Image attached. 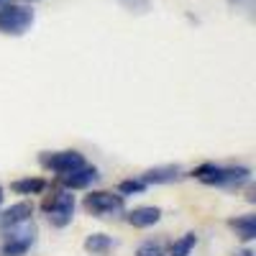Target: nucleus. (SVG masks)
<instances>
[{
  "mask_svg": "<svg viewBox=\"0 0 256 256\" xmlns=\"http://www.w3.org/2000/svg\"><path fill=\"white\" fill-rule=\"evenodd\" d=\"M192 177L200 180L205 187H241L251 182L248 166H233V164H202L198 166Z\"/></svg>",
  "mask_w": 256,
  "mask_h": 256,
  "instance_id": "1",
  "label": "nucleus"
},
{
  "mask_svg": "<svg viewBox=\"0 0 256 256\" xmlns=\"http://www.w3.org/2000/svg\"><path fill=\"white\" fill-rule=\"evenodd\" d=\"M36 20V13L28 3H3L0 6V34L24 36Z\"/></svg>",
  "mask_w": 256,
  "mask_h": 256,
  "instance_id": "2",
  "label": "nucleus"
},
{
  "mask_svg": "<svg viewBox=\"0 0 256 256\" xmlns=\"http://www.w3.org/2000/svg\"><path fill=\"white\" fill-rule=\"evenodd\" d=\"M41 210L46 212V220L54 226V228H67L74 218V195L72 190H54L52 195L44 200Z\"/></svg>",
  "mask_w": 256,
  "mask_h": 256,
  "instance_id": "3",
  "label": "nucleus"
},
{
  "mask_svg": "<svg viewBox=\"0 0 256 256\" xmlns=\"http://www.w3.org/2000/svg\"><path fill=\"white\" fill-rule=\"evenodd\" d=\"M82 208L95 218H118L120 212H126V198L118 195V192L95 190L90 195H84Z\"/></svg>",
  "mask_w": 256,
  "mask_h": 256,
  "instance_id": "4",
  "label": "nucleus"
},
{
  "mask_svg": "<svg viewBox=\"0 0 256 256\" xmlns=\"http://www.w3.org/2000/svg\"><path fill=\"white\" fill-rule=\"evenodd\" d=\"M34 241H36V228L31 220L13 226L6 230V241L0 246V256H26L28 248L34 246Z\"/></svg>",
  "mask_w": 256,
  "mask_h": 256,
  "instance_id": "5",
  "label": "nucleus"
},
{
  "mask_svg": "<svg viewBox=\"0 0 256 256\" xmlns=\"http://www.w3.org/2000/svg\"><path fill=\"white\" fill-rule=\"evenodd\" d=\"M38 164L46 169V172H54V174H67L72 169L82 166L84 164V156L74 148H67V152H44L38 156Z\"/></svg>",
  "mask_w": 256,
  "mask_h": 256,
  "instance_id": "6",
  "label": "nucleus"
},
{
  "mask_svg": "<svg viewBox=\"0 0 256 256\" xmlns=\"http://www.w3.org/2000/svg\"><path fill=\"white\" fill-rule=\"evenodd\" d=\"M98 177H100V172L95 166H90V164H82V166H77V169H72V172H67V174H59V182H62V187L64 190H88L92 182H98Z\"/></svg>",
  "mask_w": 256,
  "mask_h": 256,
  "instance_id": "7",
  "label": "nucleus"
},
{
  "mask_svg": "<svg viewBox=\"0 0 256 256\" xmlns=\"http://www.w3.org/2000/svg\"><path fill=\"white\" fill-rule=\"evenodd\" d=\"M31 216H34V202L20 200V202H16V205H10V208H6L3 212H0V228L8 230L13 226H20V223L31 220Z\"/></svg>",
  "mask_w": 256,
  "mask_h": 256,
  "instance_id": "8",
  "label": "nucleus"
},
{
  "mask_svg": "<svg viewBox=\"0 0 256 256\" xmlns=\"http://www.w3.org/2000/svg\"><path fill=\"white\" fill-rule=\"evenodd\" d=\"M141 180L146 184H172L177 180H182V166L180 164H162V166H152L141 174Z\"/></svg>",
  "mask_w": 256,
  "mask_h": 256,
  "instance_id": "9",
  "label": "nucleus"
},
{
  "mask_svg": "<svg viewBox=\"0 0 256 256\" xmlns=\"http://www.w3.org/2000/svg\"><path fill=\"white\" fill-rule=\"evenodd\" d=\"M126 220H128V226H134V228H152V226H156L162 220V208H156V205L134 208V210L126 212Z\"/></svg>",
  "mask_w": 256,
  "mask_h": 256,
  "instance_id": "10",
  "label": "nucleus"
},
{
  "mask_svg": "<svg viewBox=\"0 0 256 256\" xmlns=\"http://www.w3.org/2000/svg\"><path fill=\"white\" fill-rule=\"evenodd\" d=\"M49 187V182L44 177H20V180H13L10 182V190L20 198H31V195H41Z\"/></svg>",
  "mask_w": 256,
  "mask_h": 256,
  "instance_id": "11",
  "label": "nucleus"
},
{
  "mask_svg": "<svg viewBox=\"0 0 256 256\" xmlns=\"http://www.w3.org/2000/svg\"><path fill=\"white\" fill-rule=\"evenodd\" d=\"M116 248V241L108 236V233H90L84 238V251L90 256H108Z\"/></svg>",
  "mask_w": 256,
  "mask_h": 256,
  "instance_id": "12",
  "label": "nucleus"
},
{
  "mask_svg": "<svg viewBox=\"0 0 256 256\" xmlns=\"http://www.w3.org/2000/svg\"><path fill=\"white\" fill-rule=\"evenodd\" d=\"M228 228L236 230V236L241 241H254L256 238V218H254V212H246V216H236V218H230L228 220Z\"/></svg>",
  "mask_w": 256,
  "mask_h": 256,
  "instance_id": "13",
  "label": "nucleus"
},
{
  "mask_svg": "<svg viewBox=\"0 0 256 256\" xmlns=\"http://www.w3.org/2000/svg\"><path fill=\"white\" fill-rule=\"evenodd\" d=\"M195 246H198V233H184L182 238H177L172 244V248H169L166 256H190L192 251H195Z\"/></svg>",
  "mask_w": 256,
  "mask_h": 256,
  "instance_id": "14",
  "label": "nucleus"
},
{
  "mask_svg": "<svg viewBox=\"0 0 256 256\" xmlns=\"http://www.w3.org/2000/svg\"><path fill=\"white\" fill-rule=\"evenodd\" d=\"M136 256H166V244L162 238H146L138 244Z\"/></svg>",
  "mask_w": 256,
  "mask_h": 256,
  "instance_id": "15",
  "label": "nucleus"
},
{
  "mask_svg": "<svg viewBox=\"0 0 256 256\" xmlns=\"http://www.w3.org/2000/svg\"><path fill=\"white\" fill-rule=\"evenodd\" d=\"M146 182L141 180V177H128V180H120L118 182V195H123V198H128V195H144L146 192Z\"/></svg>",
  "mask_w": 256,
  "mask_h": 256,
  "instance_id": "16",
  "label": "nucleus"
},
{
  "mask_svg": "<svg viewBox=\"0 0 256 256\" xmlns=\"http://www.w3.org/2000/svg\"><path fill=\"white\" fill-rule=\"evenodd\" d=\"M118 3H120L126 10L138 13V16H144V13L152 10V0H118Z\"/></svg>",
  "mask_w": 256,
  "mask_h": 256,
  "instance_id": "17",
  "label": "nucleus"
},
{
  "mask_svg": "<svg viewBox=\"0 0 256 256\" xmlns=\"http://www.w3.org/2000/svg\"><path fill=\"white\" fill-rule=\"evenodd\" d=\"M230 6H236V8H246V10H251L254 8V0H228Z\"/></svg>",
  "mask_w": 256,
  "mask_h": 256,
  "instance_id": "18",
  "label": "nucleus"
},
{
  "mask_svg": "<svg viewBox=\"0 0 256 256\" xmlns=\"http://www.w3.org/2000/svg\"><path fill=\"white\" fill-rule=\"evenodd\" d=\"M233 256H254V251H251V248H241V251H236Z\"/></svg>",
  "mask_w": 256,
  "mask_h": 256,
  "instance_id": "19",
  "label": "nucleus"
},
{
  "mask_svg": "<svg viewBox=\"0 0 256 256\" xmlns=\"http://www.w3.org/2000/svg\"><path fill=\"white\" fill-rule=\"evenodd\" d=\"M0 202H3V187H0Z\"/></svg>",
  "mask_w": 256,
  "mask_h": 256,
  "instance_id": "20",
  "label": "nucleus"
},
{
  "mask_svg": "<svg viewBox=\"0 0 256 256\" xmlns=\"http://www.w3.org/2000/svg\"><path fill=\"white\" fill-rule=\"evenodd\" d=\"M20 3H36V0H20Z\"/></svg>",
  "mask_w": 256,
  "mask_h": 256,
  "instance_id": "21",
  "label": "nucleus"
},
{
  "mask_svg": "<svg viewBox=\"0 0 256 256\" xmlns=\"http://www.w3.org/2000/svg\"><path fill=\"white\" fill-rule=\"evenodd\" d=\"M3 3H8V0H0V6H3Z\"/></svg>",
  "mask_w": 256,
  "mask_h": 256,
  "instance_id": "22",
  "label": "nucleus"
}]
</instances>
